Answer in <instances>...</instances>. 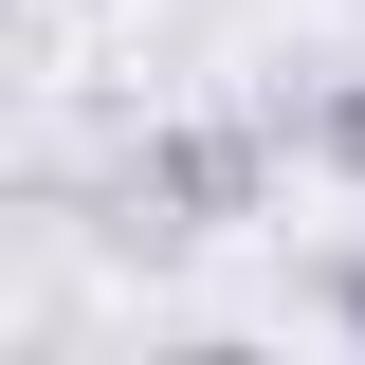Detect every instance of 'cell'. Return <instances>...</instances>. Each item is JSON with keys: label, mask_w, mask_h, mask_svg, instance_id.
<instances>
[{"label": "cell", "mask_w": 365, "mask_h": 365, "mask_svg": "<svg viewBox=\"0 0 365 365\" xmlns=\"http://www.w3.org/2000/svg\"><path fill=\"white\" fill-rule=\"evenodd\" d=\"M256 201H274V128L256 110H182V128L128 146V220L146 237H237Z\"/></svg>", "instance_id": "cell-1"}, {"label": "cell", "mask_w": 365, "mask_h": 365, "mask_svg": "<svg viewBox=\"0 0 365 365\" xmlns=\"http://www.w3.org/2000/svg\"><path fill=\"white\" fill-rule=\"evenodd\" d=\"M292 146H311L329 182H365V73H347V91H311V110H292Z\"/></svg>", "instance_id": "cell-2"}, {"label": "cell", "mask_w": 365, "mask_h": 365, "mask_svg": "<svg viewBox=\"0 0 365 365\" xmlns=\"http://www.w3.org/2000/svg\"><path fill=\"white\" fill-rule=\"evenodd\" d=\"M329 329H347V347H365V237H347V256H329Z\"/></svg>", "instance_id": "cell-3"}]
</instances>
